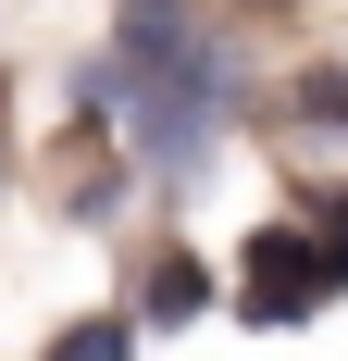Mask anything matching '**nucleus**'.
I'll use <instances>...</instances> for the list:
<instances>
[{
	"mask_svg": "<svg viewBox=\"0 0 348 361\" xmlns=\"http://www.w3.org/2000/svg\"><path fill=\"white\" fill-rule=\"evenodd\" d=\"M87 112H125L149 149H187L211 112H224V75H211V50L174 25L162 0H137V13H125V50H112V75L87 87Z\"/></svg>",
	"mask_w": 348,
	"mask_h": 361,
	"instance_id": "f257e3e1",
	"label": "nucleus"
},
{
	"mask_svg": "<svg viewBox=\"0 0 348 361\" xmlns=\"http://www.w3.org/2000/svg\"><path fill=\"white\" fill-rule=\"evenodd\" d=\"M336 287H348V237H336V250H311L299 224H274V237H249L237 312H249V324H299V312H323Z\"/></svg>",
	"mask_w": 348,
	"mask_h": 361,
	"instance_id": "f03ea898",
	"label": "nucleus"
},
{
	"mask_svg": "<svg viewBox=\"0 0 348 361\" xmlns=\"http://www.w3.org/2000/svg\"><path fill=\"white\" fill-rule=\"evenodd\" d=\"M199 262H162V274H149V324H187V312H199Z\"/></svg>",
	"mask_w": 348,
	"mask_h": 361,
	"instance_id": "7ed1b4c3",
	"label": "nucleus"
},
{
	"mask_svg": "<svg viewBox=\"0 0 348 361\" xmlns=\"http://www.w3.org/2000/svg\"><path fill=\"white\" fill-rule=\"evenodd\" d=\"M299 112H311V125H348V63H323V75H299Z\"/></svg>",
	"mask_w": 348,
	"mask_h": 361,
	"instance_id": "20e7f679",
	"label": "nucleus"
},
{
	"mask_svg": "<svg viewBox=\"0 0 348 361\" xmlns=\"http://www.w3.org/2000/svg\"><path fill=\"white\" fill-rule=\"evenodd\" d=\"M50 361H137V336H125V324H75Z\"/></svg>",
	"mask_w": 348,
	"mask_h": 361,
	"instance_id": "39448f33",
	"label": "nucleus"
}]
</instances>
